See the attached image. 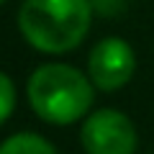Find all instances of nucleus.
I'll use <instances>...</instances> for the list:
<instances>
[{"label": "nucleus", "mask_w": 154, "mask_h": 154, "mask_svg": "<svg viewBox=\"0 0 154 154\" xmlns=\"http://www.w3.org/2000/svg\"><path fill=\"white\" fill-rule=\"evenodd\" d=\"M3 3H5V0H0V5H3Z\"/></svg>", "instance_id": "7"}, {"label": "nucleus", "mask_w": 154, "mask_h": 154, "mask_svg": "<svg viewBox=\"0 0 154 154\" xmlns=\"http://www.w3.org/2000/svg\"><path fill=\"white\" fill-rule=\"evenodd\" d=\"M80 141L85 154H134L139 146V134L126 113L100 108L85 118Z\"/></svg>", "instance_id": "3"}, {"label": "nucleus", "mask_w": 154, "mask_h": 154, "mask_svg": "<svg viewBox=\"0 0 154 154\" xmlns=\"http://www.w3.org/2000/svg\"><path fill=\"white\" fill-rule=\"evenodd\" d=\"M136 72V54L126 38L108 36L93 46L88 57V75L93 85L103 93H113L128 85Z\"/></svg>", "instance_id": "4"}, {"label": "nucleus", "mask_w": 154, "mask_h": 154, "mask_svg": "<svg viewBox=\"0 0 154 154\" xmlns=\"http://www.w3.org/2000/svg\"><path fill=\"white\" fill-rule=\"evenodd\" d=\"M13 110H16V85L5 72H0V126L11 118Z\"/></svg>", "instance_id": "6"}, {"label": "nucleus", "mask_w": 154, "mask_h": 154, "mask_svg": "<svg viewBox=\"0 0 154 154\" xmlns=\"http://www.w3.org/2000/svg\"><path fill=\"white\" fill-rule=\"evenodd\" d=\"M0 154H57V149L51 141H46L38 134L21 131V134L8 136L0 144Z\"/></svg>", "instance_id": "5"}, {"label": "nucleus", "mask_w": 154, "mask_h": 154, "mask_svg": "<svg viewBox=\"0 0 154 154\" xmlns=\"http://www.w3.org/2000/svg\"><path fill=\"white\" fill-rule=\"evenodd\" d=\"M93 21L90 0H23L18 28L41 54H67L85 41Z\"/></svg>", "instance_id": "1"}, {"label": "nucleus", "mask_w": 154, "mask_h": 154, "mask_svg": "<svg viewBox=\"0 0 154 154\" xmlns=\"http://www.w3.org/2000/svg\"><path fill=\"white\" fill-rule=\"evenodd\" d=\"M28 103L33 113L46 123L69 126L90 116L95 100V85L90 75L69 64H41L28 77Z\"/></svg>", "instance_id": "2"}]
</instances>
